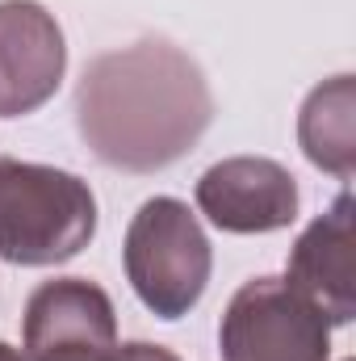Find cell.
Here are the masks:
<instances>
[{
	"mask_svg": "<svg viewBox=\"0 0 356 361\" xmlns=\"http://www.w3.org/2000/svg\"><path fill=\"white\" fill-rule=\"evenodd\" d=\"M218 353L222 361H331V324L285 277H252L222 311Z\"/></svg>",
	"mask_w": 356,
	"mask_h": 361,
	"instance_id": "obj_4",
	"label": "cell"
},
{
	"mask_svg": "<svg viewBox=\"0 0 356 361\" xmlns=\"http://www.w3.org/2000/svg\"><path fill=\"white\" fill-rule=\"evenodd\" d=\"M0 361H68V357H38V353H25V349H13L8 341H0Z\"/></svg>",
	"mask_w": 356,
	"mask_h": 361,
	"instance_id": "obj_11",
	"label": "cell"
},
{
	"mask_svg": "<svg viewBox=\"0 0 356 361\" xmlns=\"http://www.w3.org/2000/svg\"><path fill=\"white\" fill-rule=\"evenodd\" d=\"M214 122L201 63L168 38H139L96 55L76 89V126L89 152L122 173L177 164Z\"/></svg>",
	"mask_w": 356,
	"mask_h": 361,
	"instance_id": "obj_1",
	"label": "cell"
},
{
	"mask_svg": "<svg viewBox=\"0 0 356 361\" xmlns=\"http://www.w3.org/2000/svg\"><path fill=\"white\" fill-rule=\"evenodd\" d=\"M96 235L89 180L51 164L0 156V257L13 265H63Z\"/></svg>",
	"mask_w": 356,
	"mask_h": 361,
	"instance_id": "obj_2",
	"label": "cell"
},
{
	"mask_svg": "<svg viewBox=\"0 0 356 361\" xmlns=\"http://www.w3.org/2000/svg\"><path fill=\"white\" fill-rule=\"evenodd\" d=\"M298 143L306 160L340 180L356 173V85L352 76H331L302 101Z\"/></svg>",
	"mask_w": 356,
	"mask_h": 361,
	"instance_id": "obj_9",
	"label": "cell"
},
{
	"mask_svg": "<svg viewBox=\"0 0 356 361\" xmlns=\"http://www.w3.org/2000/svg\"><path fill=\"white\" fill-rule=\"evenodd\" d=\"M352 193H340L327 214H319L293 244L285 281L306 294L331 328L352 324L356 281H352Z\"/></svg>",
	"mask_w": 356,
	"mask_h": 361,
	"instance_id": "obj_8",
	"label": "cell"
},
{
	"mask_svg": "<svg viewBox=\"0 0 356 361\" xmlns=\"http://www.w3.org/2000/svg\"><path fill=\"white\" fill-rule=\"evenodd\" d=\"M122 261L139 302L160 319H180L210 286L214 248L180 197H151L126 227Z\"/></svg>",
	"mask_w": 356,
	"mask_h": 361,
	"instance_id": "obj_3",
	"label": "cell"
},
{
	"mask_svg": "<svg viewBox=\"0 0 356 361\" xmlns=\"http://www.w3.org/2000/svg\"><path fill=\"white\" fill-rule=\"evenodd\" d=\"M21 345L38 357L96 361L117 345V315L109 294L89 277L42 281L25 302Z\"/></svg>",
	"mask_w": 356,
	"mask_h": 361,
	"instance_id": "obj_5",
	"label": "cell"
},
{
	"mask_svg": "<svg viewBox=\"0 0 356 361\" xmlns=\"http://www.w3.org/2000/svg\"><path fill=\"white\" fill-rule=\"evenodd\" d=\"M68 72V42L38 0H0V118L42 109Z\"/></svg>",
	"mask_w": 356,
	"mask_h": 361,
	"instance_id": "obj_6",
	"label": "cell"
},
{
	"mask_svg": "<svg viewBox=\"0 0 356 361\" xmlns=\"http://www.w3.org/2000/svg\"><path fill=\"white\" fill-rule=\"evenodd\" d=\"M197 210L231 235H265L298 219V180L268 156H231L197 180Z\"/></svg>",
	"mask_w": 356,
	"mask_h": 361,
	"instance_id": "obj_7",
	"label": "cell"
},
{
	"mask_svg": "<svg viewBox=\"0 0 356 361\" xmlns=\"http://www.w3.org/2000/svg\"><path fill=\"white\" fill-rule=\"evenodd\" d=\"M96 361H180V357L164 345H151V341H126V345H113L109 353H101Z\"/></svg>",
	"mask_w": 356,
	"mask_h": 361,
	"instance_id": "obj_10",
	"label": "cell"
}]
</instances>
